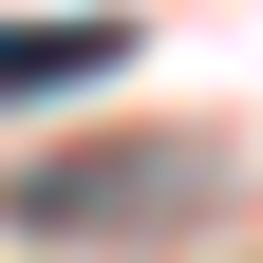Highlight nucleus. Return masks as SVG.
Listing matches in <instances>:
<instances>
[{
	"label": "nucleus",
	"instance_id": "nucleus-1",
	"mask_svg": "<svg viewBox=\"0 0 263 263\" xmlns=\"http://www.w3.org/2000/svg\"><path fill=\"white\" fill-rule=\"evenodd\" d=\"M132 57V19H0V113H19V94H94Z\"/></svg>",
	"mask_w": 263,
	"mask_h": 263
}]
</instances>
